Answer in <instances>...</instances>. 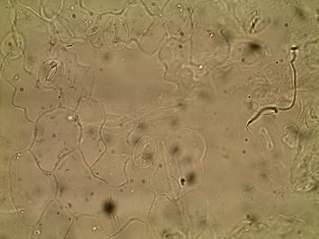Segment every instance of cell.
<instances>
[{"label": "cell", "mask_w": 319, "mask_h": 239, "mask_svg": "<svg viewBox=\"0 0 319 239\" xmlns=\"http://www.w3.org/2000/svg\"><path fill=\"white\" fill-rule=\"evenodd\" d=\"M155 148L152 140L143 139L138 144V162L143 164H149L152 161L155 156Z\"/></svg>", "instance_id": "obj_1"}]
</instances>
